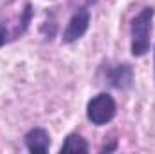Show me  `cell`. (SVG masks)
Returning a JSON list of instances; mask_svg holds the SVG:
<instances>
[{
  "label": "cell",
  "mask_w": 155,
  "mask_h": 154,
  "mask_svg": "<svg viewBox=\"0 0 155 154\" xmlns=\"http://www.w3.org/2000/svg\"><path fill=\"white\" fill-rule=\"evenodd\" d=\"M155 9L144 7L141 9L130 26V37H132V54L134 56H144L150 49V37H152V22H153Z\"/></svg>",
  "instance_id": "6da1fadb"
},
{
  "label": "cell",
  "mask_w": 155,
  "mask_h": 154,
  "mask_svg": "<svg viewBox=\"0 0 155 154\" xmlns=\"http://www.w3.org/2000/svg\"><path fill=\"white\" fill-rule=\"evenodd\" d=\"M116 111H117L116 100L108 93H99V94H96L88 102V105H87V118L94 125L101 127V125H107V123H110L114 120Z\"/></svg>",
  "instance_id": "7a4b0ae2"
},
{
  "label": "cell",
  "mask_w": 155,
  "mask_h": 154,
  "mask_svg": "<svg viewBox=\"0 0 155 154\" xmlns=\"http://www.w3.org/2000/svg\"><path fill=\"white\" fill-rule=\"evenodd\" d=\"M90 24V13L88 9H78L76 13L72 15V18L69 20L65 31H63V44H72L79 40L88 29Z\"/></svg>",
  "instance_id": "3957f363"
},
{
  "label": "cell",
  "mask_w": 155,
  "mask_h": 154,
  "mask_svg": "<svg viewBox=\"0 0 155 154\" xmlns=\"http://www.w3.org/2000/svg\"><path fill=\"white\" fill-rule=\"evenodd\" d=\"M24 143L27 151L33 154H45L51 147V136L43 127H33L31 131L25 132Z\"/></svg>",
  "instance_id": "277c9868"
},
{
  "label": "cell",
  "mask_w": 155,
  "mask_h": 154,
  "mask_svg": "<svg viewBox=\"0 0 155 154\" xmlns=\"http://www.w3.org/2000/svg\"><path fill=\"white\" fill-rule=\"evenodd\" d=\"M107 78L108 83L116 89H130L134 83V71L128 64H119L116 67H110L107 71Z\"/></svg>",
  "instance_id": "5b68a950"
},
{
  "label": "cell",
  "mask_w": 155,
  "mask_h": 154,
  "mask_svg": "<svg viewBox=\"0 0 155 154\" xmlns=\"http://www.w3.org/2000/svg\"><path fill=\"white\" fill-rule=\"evenodd\" d=\"M61 152H72V154H85L88 152V143L79 136V134H69L60 149Z\"/></svg>",
  "instance_id": "8992f818"
},
{
  "label": "cell",
  "mask_w": 155,
  "mask_h": 154,
  "mask_svg": "<svg viewBox=\"0 0 155 154\" xmlns=\"http://www.w3.org/2000/svg\"><path fill=\"white\" fill-rule=\"evenodd\" d=\"M5 40H7V31H5V27L0 24V47L5 44Z\"/></svg>",
  "instance_id": "52a82bcc"
}]
</instances>
